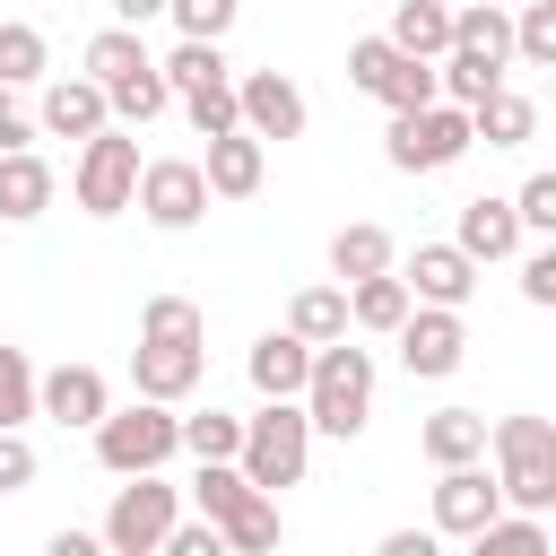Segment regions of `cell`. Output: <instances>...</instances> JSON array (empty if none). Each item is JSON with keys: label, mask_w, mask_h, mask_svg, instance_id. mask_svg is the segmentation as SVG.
I'll return each mask as SVG.
<instances>
[{"label": "cell", "mask_w": 556, "mask_h": 556, "mask_svg": "<svg viewBox=\"0 0 556 556\" xmlns=\"http://www.w3.org/2000/svg\"><path fill=\"white\" fill-rule=\"evenodd\" d=\"M304 426L330 434V443H356L365 417H374V348H356L348 330L313 348V374H304Z\"/></svg>", "instance_id": "cell-1"}, {"label": "cell", "mask_w": 556, "mask_h": 556, "mask_svg": "<svg viewBox=\"0 0 556 556\" xmlns=\"http://www.w3.org/2000/svg\"><path fill=\"white\" fill-rule=\"evenodd\" d=\"M486 452H495V486H504L513 513H547L556 504V417H495Z\"/></svg>", "instance_id": "cell-2"}, {"label": "cell", "mask_w": 556, "mask_h": 556, "mask_svg": "<svg viewBox=\"0 0 556 556\" xmlns=\"http://www.w3.org/2000/svg\"><path fill=\"white\" fill-rule=\"evenodd\" d=\"M304 460H313V426H304V400H261V417H243V443H235V469L278 495V486H304Z\"/></svg>", "instance_id": "cell-3"}, {"label": "cell", "mask_w": 556, "mask_h": 556, "mask_svg": "<svg viewBox=\"0 0 556 556\" xmlns=\"http://www.w3.org/2000/svg\"><path fill=\"white\" fill-rule=\"evenodd\" d=\"M87 434H96V460H104L113 478H130V469H165V460L182 452V417H174V400H130V408H104Z\"/></svg>", "instance_id": "cell-4"}, {"label": "cell", "mask_w": 556, "mask_h": 556, "mask_svg": "<svg viewBox=\"0 0 556 556\" xmlns=\"http://www.w3.org/2000/svg\"><path fill=\"white\" fill-rule=\"evenodd\" d=\"M478 148V130H469V104H408V113H391V130H382V156L400 165V174H443V165H460Z\"/></svg>", "instance_id": "cell-5"}, {"label": "cell", "mask_w": 556, "mask_h": 556, "mask_svg": "<svg viewBox=\"0 0 556 556\" xmlns=\"http://www.w3.org/2000/svg\"><path fill=\"white\" fill-rule=\"evenodd\" d=\"M70 191H78L87 217H122L130 191H139V139L113 130V122L87 130V139H78V165H70Z\"/></svg>", "instance_id": "cell-6"}, {"label": "cell", "mask_w": 556, "mask_h": 556, "mask_svg": "<svg viewBox=\"0 0 556 556\" xmlns=\"http://www.w3.org/2000/svg\"><path fill=\"white\" fill-rule=\"evenodd\" d=\"M182 513V486H165L156 469H130V486H113V513H104V547L113 556H156V539H165V521Z\"/></svg>", "instance_id": "cell-7"}, {"label": "cell", "mask_w": 556, "mask_h": 556, "mask_svg": "<svg viewBox=\"0 0 556 556\" xmlns=\"http://www.w3.org/2000/svg\"><path fill=\"white\" fill-rule=\"evenodd\" d=\"M130 208H139L148 226H165V235L200 226V217H208V182H200V156H148V165H139V191H130Z\"/></svg>", "instance_id": "cell-8"}, {"label": "cell", "mask_w": 556, "mask_h": 556, "mask_svg": "<svg viewBox=\"0 0 556 556\" xmlns=\"http://www.w3.org/2000/svg\"><path fill=\"white\" fill-rule=\"evenodd\" d=\"M391 339H400V365H408L417 382H443V374H460V356H469V330H460L452 304H408Z\"/></svg>", "instance_id": "cell-9"}, {"label": "cell", "mask_w": 556, "mask_h": 556, "mask_svg": "<svg viewBox=\"0 0 556 556\" xmlns=\"http://www.w3.org/2000/svg\"><path fill=\"white\" fill-rule=\"evenodd\" d=\"M235 122L252 130V139H304V87L287 78V70H243L235 78Z\"/></svg>", "instance_id": "cell-10"}, {"label": "cell", "mask_w": 556, "mask_h": 556, "mask_svg": "<svg viewBox=\"0 0 556 556\" xmlns=\"http://www.w3.org/2000/svg\"><path fill=\"white\" fill-rule=\"evenodd\" d=\"M200 374H208V339H139L130 348V382H139V400H191L200 391Z\"/></svg>", "instance_id": "cell-11"}, {"label": "cell", "mask_w": 556, "mask_h": 556, "mask_svg": "<svg viewBox=\"0 0 556 556\" xmlns=\"http://www.w3.org/2000/svg\"><path fill=\"white\" fill-rule=\"evenodd\" d=\"M486 513H504V486L486 460H452L434 469V539H469Z\"/></svg>", "instance_id": "cell-12"}, {"label": "cell", "mask_w": 556, "mask_h": 556, "mask_svg": "<svg viewBox=\"0 0 556 556\" xmlns=\"http://www.w3.org/2000/svg\"><path fill=\"white\" fill-rule=\"evenodd\" d=\"M400 287H408V304H469L478 295V261L460 252V243H417L408 252V269H400Z\"/></svg>", "instance_id": "cell-13"}, {"label": "cell", "mask_w": 556, "mask_h": 556, "mask_svg": "<svg viewBox=\"0 0 556 556\" xmlns=\"http://www.w3.org/2000/svg\"><path fill=\"white\" fill-rule=\"evenodd\" d=\"M261 174H269V139H252L243 122H235V130H217V139H208V156H200L208 200H252V191H261Z\"/></svg>", "instance_id": "cell-14"}, {"label": "cell", "mask_w": 556, "mask_h": 556, "mask_svg": "<svg viewBox=\"0 0 556 556\" xmlns=\"http://www.w3.org/2000/svg\"><path fill=\"white\" fill-rule=\"evenodd\" d=\"M113 408V382L96 374V365H52V374H35V417H52V426H96Z\"/></svg>", "instance_id": "cell-15"}, {"label": "cell", "mask_w": 556, "mask_h": 556, "mask_svg": "<svg viewBox=\"0 0 556 556\" xmlns=\"http://www.w3.org/2000/svg\"><path fill=\"white\" fill-rule=\"evenodd\" d=\"M243 374H252V391H261V400H295V391H304V374H313V348H304L295 330H261V339H252V356H243Z\"/></svg>", "instance_id": "cell-16"}, {"label": "cell", "mask_w": 556, "mask_h": 556, "mask_svg": "<svg viewBox=\"0 0 556 556\" xmlns=\"http://www.w3.org/2000/svg\"><path fill=\"white\" fill-rule=\"evenodd\" d=\"M113 113H104V87L96 78H52L43 87V104H35V130H52V139H87V130H104Z\"/></svg>", "instance_id": "cell-17"}, {"label": "cell", "mask_w": 556, "mask_h": 556, "mask_svg": "<svg viewBox=\"0 0 556 556\" xmlns=\"http://www.w3.org/2000/svg\"><path fill=\"white\" fill-rule=\"evenodd\" d=\"M452 243H460L478 269H486V261H513V252H521V217H513V200H460Z\"/></svg>", "instance_id": "cell-18"}, {"label": "cell", "mask_w": 556, "mask_h": 556, "mask_svg": "<svg viewBox=\"0 0 556 556\" xmlns=\"http://www.w3.org/2000/svg\"><path fill=\"white\" fill-rule=\"evenodd\" d=\"M43 208H52V165H43L35 148H0V217L26 226V217H43Z\"/></svg>", "instance_id": "cell-19"}, {"label": "cell", "mask_w": 556, "mask_h": 556, "mask_svg": "<svg viewBox=\"0 0 556 556\" xmlns=\"http://www.w3.org/2000/svg\"><path fill=\"white\" fill-rule=\"evenodd\" d=\"M417 452H426L434 469H452V460H486V417H478V408H434V417L417 426Z\"/></svg>", "instance_id": "cell-20"}, {"label": "cell", "mask_w": 556, "mask_h": 556, "mask_svg": "<svg viewBox=\"0 0 556 556\" xmlns=\"http://www.w3.org/2000/svg\"><path fill=\"white\" fill-rule=\"evenodd\" d=\"M400 261V243H391V226H374V217H356V226H339L330 235V278L348 287V278H374V269H391Z\"/></svg>", "instance_id": "cell-21"}, {"label": "cell", "mask_w": 556, "mask_h": 556, "mask_svg": "<svg viewBox=\"0 0 556 556\" xmlns=\"http://www.w3.org/2000/svg\"><path fill=\"white\" fill-rule=\"evenodd\" d=\"M400 313H408V287H400V269H374V278H348V330H400Z\"/></svg>", "instance_id": "cell-22"}, {"label": "cell", "mask_w": 556, "mask_h": 556, "mask_svg": "<svg viewBox=\"0 0 556 556\" xmlns=\"http://www.w3.org/2000/svg\"><path fill=\"white\" fill-rule=\"evenodd\" d=\"M217 539H226L235 556H269V547L287 539V521H278V495H261V486H252L235 513H217Z\"/></svg>", "instance_id": "cell-23"}, {"label": "cell", "mask_w": 556, "mask_h": 556, "mask_svg": "<svg viewBox=\"0 0 556 556\" xmlns=\"http://www.w3.org/2000/svg\"><path fill=\"white\" fill-rule=\"evenodd\" d=\"M469 130H478L486 148H521V139L539 130V104H530V96H513V87H495V96H478V104H469Z\"/></svg>", "instance_id": "cell-24"}, {"label": "cell", "mask_w": 556, "mask_h": 556, "mask_svg": "<svg viewBox=\"0 0 556 556\" xmlns=\"http://www.w3.org/2000/svg\"><path fill=\"white\" fill-rule=\"evenodd\" d=\"M165 104H174V87H165V70H156V61L104 87V113H113V122H130V130H148V122H156Z\"/></svg>", "instance_id": "cell-25"}, {"label": "cell", "mask_w": 556, "mask_h": 556, "mask_svg": "<svg viewBox=\"0 0 556 556\" xmlns=\"http://www.w3.org/2000/svg\"><path fill=\"white\" fill-rule=\"evenodd\" d=\"M391 43L417 52V61H434V52L452 43V0H400V9H391Z\"/></svg>", "instance_id": "cell-26"}, {"label": "cell", "mask_w": 556, "mask_h": 556, "mask_svg": "<svg viewBox=\"0 0 556 556\" xmlns=\"http://www.w3.org/2000/svg\"><path fill=\"white\" fill-rule=\"evenodd\" d=\"M287 330H295L304 348L339 339V330H348V287H295V304H287Z\"/></svg>", "instance_id": "cell-27"}, {"label": "cell", "mask_w": 556, "mask_h": 556, "mask_svg": "<svg viewBox=\"0 0 556 556\" xmlns=\"http://www.w3.org/2000/svg\"><path fill=\"white\" fill-rule=\"evenodd\" d=\"M130 70H148L139 26H96V35H87V78H96V87H113V78H130Z\"/></svg>", "instance_id": "cell-28"}, {"label": "cell", "mask_w": 556, "mask_h": 556, "mask_svg": "<svg viewBox=\"0 0 556 556\" xmlns=\"http://www.w3.org/2000/svg\"><path fill=\"white\" fill-rule=\"evenodd\" d=\"M452 43H478V52L513 61V17H504V0H469V9H452Z\"/></svg>", "instance_id": "cell-29"}, {"label": "cell", "mask_w": 556, "mask_h": 556, "mask_svg": "<svg viewBox=\"0 0 556 556\" xmlns=\"http://www.w3.org/2000/svg\"><path fill=\"white\" fill-rule=\"evenodd\" d=\"M156 70H165V87H174V96H182V87H208V78H235V70H226V43H200V35H182Z\"/></svg>", "instance_id": "cell-30"}, {"label": "cell", "mask_w": 556, "mask_h": 556, "mask_svg": "<svg viewBox=\"0 0 556 556\" xmlns=\"http://www.w3.org/2000/svg\"><path fill=\"white\" fill-rule=\"evenodd\" d=\"M139 339H208V313L191 295H148L139 304Z\"/></svg>", "instance_id": "cell-31"}, {"label": "cell", "mask_w": 556, "mask_h": 556, "mask_svg": "<svg viewBox=\"0 0 556 556\" xmlns=\"http://www.w3.org/2000/svg\"><path fill=\"white\" fill-rule=\"evenodd\" d=\"M513 61L556 70V0H521V17H513Z\"/></svg>", "instance_id": "cell-32"}, {"label": "cell", "mask_w": 556, "mask_h": 556, "mask_svg": "<svg viewBox=\"0 0 556 556\" xmlns=\"http://www.w3.org/2000/svg\"><path fill=\"white\" fill-rule=\"evenodd\" d=\"M235 443H243V417H226V408L182 417V452H191V460H235Z\"/></svg>", "instance_id": "cell-33"}, {"label": "cell", "mask_w": 556, "mask_h": 556, "mask_svg": "<svg viewBox=\"0 0 556 556\" xmlns=\"http://www.w3.org/2000/svg\"><path fill=\"white\" fill-rule=\"evenodd\" d=\"M26 78H43V26L9 17L0 26V87H26Z\"/></svg>", "instance_id": "cell-34"}, {"label": "cell", "mask_w": 556, "mask_h": 556, "mask_svg": "<svg viewBox=\"0 0 556 556\" xmlns=\"http://www.w3.org/2000/svg\"><path fill=\"white\" fill-rule=\"evenodd\" d=\"M243 495H252V478H243L235 460H200V478H191V504H200L208 521H217V513H235Z\"/></svg>", "instance_id": "cell-35"}, {"label": "cell", "mask_w": 556, "mask_h": 556, "mask_svg": "<svg viewBox=\"0 0 556 556\" xmlns=\"http://www.w3.org/2000/svg\"><path fill=\"white\" fill-rule=\"evenodd\" d=\"M165 17H174L182 35H200V43H226L235 17H243V0H165Z\"/></svg>", "instance_id": "cell-36"}, {"label": "cell", "mask_w": 556, "mask_h": 556, "mask_svg": "<svg viewBox=\"0 0 556 556\" xmlns=\"http://www.w3.org/2000/svg\"><path fill=\"white\" fill-rule=\"evenodd\" d=\"M26 417H35V356L0 348V426H26Z\"/></svg>", "instance_id": "cell-37"}, {"label": "cell", "mask_w": 556, "mask_h": 556, "mask_svg": "<svg viewBox=\"0 0 556 556\" xmlns=\"http://www.w3.org/2000/svg\"><path fill=\"white\" fill-rule=\"evenodd\" d=\"M182 113H191V130H200V139H217V130H235V78H208V87H182Z\"/></svg>", "instance_id": "cell-38"}, {"label": "cell", "mask_w": 556, "mask_h": 556, "mask_svg": "<svg viewBox=\"0 0 556 556\" xmlns=\"http://www.w3.org/2000/svg\"><path fill=\"white\" fill-rule=\"evenodd\" d=\"M513 217H521V235H556V174H530L513 191Z\"/></svg>", "instance_id": "cell-39"}, {"label": "cell", "mask_w": 556, "mask_h": 556, "mask_svg": "<svg viewBox=\"0 0 556 556\" xmlns=\"http://www.w3.org/2000/svg\"><path fill=\"white\" fill-rule=\"evenodd\" d=\"M156 556H226V539H217V521L200 513V521H165V539H156Z\"/></svg>", "instance_id": "cell-40"}, {"label": "cell", "mask_w": 556, "mask_h": 556, "mask_svg": "<svg viewBox=\"0 0 556 556\" xmlns=\"http://www.w3.org/2000/svg\"><path fill=\"white\" fill-rule=\"evenodd\" d=\"M35 486V443L26 426H0V495H26Z\"/></svg>", "instance_id": "cell-41"}, {"label": "cell", "mask_w": 556, "mask_h": 556, "mask_svg": "<svg viewBox=\"0 0 556 556\" xmlns=\"http://www.w3.org/2000/svg\"><path fill=\"white\" fill-rule=\"evenodd\" d=\"M521 295H530L539 313L556 304V252H547V243H539V252H521Z\"/></svg>", "instance_id": "cell-42"}, {"label": "cell", "mask_w": 556, "mask_h": 556, "mask_svg": "<svg viewBox=\"0 0 556 556\" xmlns=\"http://www.w3.org/2000/svg\"><path fill=\"white\" fill-rule=\"evenodd\" d=\"M0 148H35V113H26L9 87H0Z\"/></svg>", "instance_id": "cell-43"}, {"label": "cell", "mask_w": 556, "mask_h": 556, "mask_svg": "<svg viewBox=\"0 0 556 556\" xmlns=\"http://www.w3.org/2000/svg\"><path fill=\"white\" fill-rule=\"evenodd\" d=\"M382 556H434V530H391Z\"/></svg>", "instance_id": "cell-44"}, {"label": "cell", "mask_w": 556, "mask_h": 556, "mask_svg": "<svg viewBox=\"0 0 556 556\" xmlns=\"http://www.w3.org/2000/svg\"><path fill=\"white\" fill-rule=\"evenodd\" d=\"M113 9V26H148V17H165V0H104Z\"/></svg>", "instance_id": "cell-45"}, {"label": "cell", "mask_w": 556, "mask_h": 556, "mask_svg": "<svg viewBox=\"0 0 556 556\" xmlns=\"http://www.w3.org/2000/svg\"><path fill=\"white\" fill-rule=\"evenodd\" d=\"M104 539H87V530H52V556H96Z\"/></svg>", "instance_id": "cell-46"}]
</instances>
